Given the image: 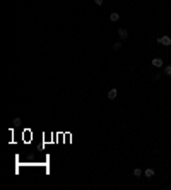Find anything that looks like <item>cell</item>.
Here are the masks:
<instances>
[{"mask_svg": "<svg viewBox=\"0 0 171 190\" xmlns=\"http://www.w3.org/2000/svg\"><path fill=\"white\" fill-rule=\"evenodd\" d=\"M116 96H118V89H109V92H108V99H115L116 98Z\"/></svg>", "mask_w": 171, "mask_h": 190, "instance_id": "4", "label": "cell"}, {"mask_svg": "<svg viewBox=\"0 0 171 190\" xmlns=\"http://www.w3.org/2000/svg\"><path fill=\"white\" fill-rule=\"evenodd\" d=\"M152 65L159 69V67H163V65H164V62H163V58H152Z\"/></svg>", "mask_w": 171, "mask_h": 190, "instance_id": "3", "label": "cell"}, {"mask_svg": "<svg viewBox=\"0 0 171 190\" xmlns=\"http://www.w3.org/2000/svg\"><path fill=\"white\" fill-rule=\"evenodd\" d=\"M142 175V170L140 168H133V176H140Z\"/></svg>", "mask_w": 171, "mask_h": 190, "instance_id": "7", "label": "cell"}, {"mask_svg": "<svg viewBox=\"0 0 171 190\" xmlns=\"http://www.w3.org/2000/svg\"><path fill=\"white\" fill-rule=\"evenodd\" d=\"M118 36L121 40H127V38H128V31H127L125 28H118Z\"/></svg>", "mask_w": 171, "mask_h": 190, "instance_id": "2", "label": "cell"}, {"mask_svg": "<svg viewBox=\"0 0 171 190\" xmlns=\"http://www.w3.org/2000/svg\"><path fill=\"white\" fill-rule=\"evenodd\" d=\"M109 21H111V22L120 21V14H118V12H111V14H109Z\"/></svg>", "mask_w": 171, "mask_h": 190, "instance_id": "5", "label": "cell"}, {"mask_svg": "<svg viewBox=\"0 0 171 190\" xmlns=\"http://www.w3.org/2000/svg\"><path fill=\"white\" fill-rule=\"evenodd\" d=\"M144 175H145L147 178H152V176H154V170H152V168H147V170L144 171Z\"/></svg>", "mask_w": 171, "mask_h": 190, "instance_id": "6", "label": "cell"}, {"mask_svg": "<svg viewBox=\"0 0 171 190\" xmlns=\"http://www.w3.org/2000/svg\"><path fill=\"white\" fill-rule=\"evenodd\" d=\"M103 2H104V0H94V4H96V5H101Z\"/></svg>", "mask_w": 171, "mask_h": 190, "instance_id": "10", "label": "cell"}, {"mask_svg": "<svg viewBox=\"0 0 171 190\" xmlns=\"http://www.w3.org/2000/svg\"><path fill=\"white\" fill-rule=\"evenodd\" d=\"M113 48H115V50H120V48H121V43H120V41H116V43L113 45Z\"/></svg>", "mask_w": 171, "mask_h": 190, "instance_id": "9", "label": "cell"}, {"mask_svg": "<svg viewBox=\"0 0 171 190\" xmlns=\"http://www.w3.org/2000/svg\"><path fill=\"white\" fill-rule=\"evenodd\" d=\"M157 41H159L163 46H169V45H171V38H169V36H161Z\"/></svg>", "mask_w": 171, "mask_h": 190, "instance_id": "1", "label": "cell"}, {"mask_svg": "<svg viewBox=\"0 0 171 190\" xmlns=\"http://www.w3.org/2000/svg\"><path fill=\"white\" fill-rule=\"evenodd\" d=\"M164 74L166 75H171V65H166V67H164Z\"/></svg>", "mask_w": 171, "mask_h": 190, "instance_id": "8", "label": "cell"}]
</instances>
